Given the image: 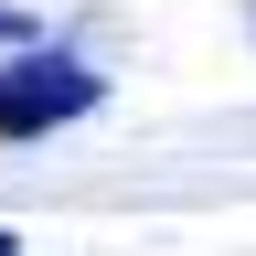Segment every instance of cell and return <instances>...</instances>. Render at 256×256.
<instances>
[{
	"label": "cell",
	"instance_id": "6da1fadb",
	"mask_svg": "<svg viewBox=\"0 0 256 256\" xmlns=\"http://www.w3.org/2000/svg\"><path fill=\"white\" fill-rule=\"evenodd\" d=\"M107 107V75L75 54H0V139L32 150V139H54V128H75Z\"/></svg>",
	"mask_w": 256,
	"mask_h": 256
},
{
	"label": "cell",
	"instance_id": "7a4b0ae2",
	"mask_svg": "<svg viewBox=\"0 0 256 256\" xmlns=\"http://www.w3.org/2000/svg\"><path fill=\"white\" fill-rule=\"evenodd\" d=\"M0 43H32V11H0Z\"/></svg>",
	"mask_w": 256,
	"mask_h": 256
},
{
	"label": "cell",
	"instance_id": "3957f363",
	"mask_svg": "<svg viewBox=\"0 0 256 256\" xmlns=\"http://www.w3.org/2000/svg\"><path fill=\"white\" fill-rule=\"evenodd\" d=\"M0 256H22V235H11V224H0Z\"/></svg>",
	"mask_w": 256,
	"mask_h": 256
}]
</instances>
